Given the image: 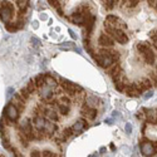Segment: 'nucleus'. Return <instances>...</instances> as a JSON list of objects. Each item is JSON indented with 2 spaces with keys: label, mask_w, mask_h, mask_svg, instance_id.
I'll return each instance as SVG.
<instances>
[{
  "label": "nucleus",
  "mask_w": 157,
  "mask_h": 157,
  "mask_svg": "<svg viewBox=\"0 0 157 157\" xmlns=\"http://www.w3.org/2000/svg\"><path fill=\"white\" fill-rule=\"evenodd\" d=\"M140 3V0H124V5L127 8H135Z\"/></svg>",
  "instance_id": "30"
},
{
  "label": "nucleus",
  "mask_w": 157,
  "mask_h": 157,
  "mask_svg": "<svg viewBox=\"0 0 157 157\" xmlns=\"http://www.w3.org/2000/svg\"><path fill=\"white\" fill-rule=\"evenodd\" d=\"M45 118L40 114H34L33 117V127L36 131H43L44 129V124H45Z\"/></svg>",
  "instance_id": "14"
},
{
  "label": "nucleus",
  "mask_w": 157,
  "mask_h": 157,
  "mask_svg": "<svg viewBox=\"0 0 157 157\" xmlns=\"http://www.w3.org/2000/svg\"><path fill=\"white\" fill-rule=\"evenodd\" d=\"M137 50L142 56L143 60H145L148 65H153L156 62V54L152 49V47L148 43H138L137 44Z\"/></svg>",
  "instance_id": "2"
},
{
  "label": "nucleus",
  "mask_w": 157,
  "mask_h": 157,
  "mask_svg": "<svg viewBox=\"0 0 157 157\" xmlns=\"http://www.w3.org/2000/svg\"><path fill=\"white\" fill-rule=\"evenodd\" d=\"M106 23L109 24V25H112V27H114V28L121 29V30H126V29H127L126 23H124L121 18L116 17V15H112V14L107 15V18H106Z\"/></svg>",
  "instance_id": "8"
},
{
  "label": "nucleus",
  "mask_w": 157,
  "mask_h": 157,
  "mask_svg": "<svg viewBox=\"0 0 157 157\" xmlns=\"http://www.w3.org/2000/svg\"><path fill=\"white\" fill-rule=\"evenodd\" d=\"M13 13H14V8L9 2H3L0 4V19H2L4 23H9Z\"/></svg>",
  "instance_id": "5"
},
{
  "label": "nucleus",
  "mask_w": 157,
  "mask_h": 157,
  "mask_svg": "<svg viewBox=\"0 0 157 157\" xmlns=\"http://www.w3.org/2000/svg\"><path fill=\"white\" fill-rule=\"evenodd\" d=\"M19 93H20V94H21V96H23V97H24L25 99H27V101H28V99L30 98V94H32V93L29 92V90H28V88H27V87H24V88H21Z\"/></svg>",
  "instance_id": "31"
},
{
  "label": "nucleus",
  "mask_w": 157,
  "mask_h": 157,
  "mask_svg": "<svg viewBox=\"0 0 157 157\" xmlns=\"http://www.w3.org/2000/svg\"><path fill=\"white\" fill-rule=\"evenodd\" d=\"M124 92L128 97H140L143 93V89L140 83H131L126 86Z\"/></svg>",
  "instance_id": "7"
},
{
  "label": "nucleus",
  "mask_w": 157,
  "mask_h": 157,
  "mask_svg": "<svg viewBox=\"0 0 157 157\" xmlns=\"http://www.w3.org/2000/svg\"><path fill=\"white\" fill-rule=\"evenodd\" d=\"M20 132H23L24 135L33 133V123H30V120L27 118L20 123Z\"/></svg>",
  "instance_id": "18"
},
{
  "label": "nucleus",
  "mask_w": 157,
  "mask_h": 157,
  "mask_svg": "<svg viewBox=\"0 0 157 157\" xmlns=\"http://www.w3.org/2000/svg\"><path fill=\"white\" fill-rule=\"evenodd\" d=\"M48 120H50V121H54V122H57L58 120H59V116H58V112H57V109H54V108H52V107H45V109H44V113H43Z\"/></svg>",
  "instance_id": "17"
},
{
  "label": "nucleus",
  "mask_w": 157,
  "mask_h": 157,
  "mask_svg": "<svg viewBox=\"0 0 157 157\" xmlns=\"http://www.w3.org/2000/svg\"><path fill=\"white\" fill-rule=\"evenodd\" d=\"M124 129H126L127 135H131V133H132V126H131V123H126V127H124Z\"/></svg>",
  "instance_id": "34"
},
{
  "label": "nucleus",
  "mask_w": 157,
  "mask_h": 157,
  "mask_svg": "<svg viewBox=\"0 0 157 157\" xmlns=\"http://www.w3.org/2000/svg\"><path fill=\"white\" fill-rule=\"evenodd\" d=\"M150 38H151V40L155 43V45L157 47V32H156V30H155V32H151Z\"/></svg>",
  "instance_id": "32"
},
{
  "label": "nucleus",
  "mask_w": 157,
  "mask_h": 157,
  "mask_svg": "<svg viewBox=\"0 0 157 157\" xmlns=\"http://www.w3.org/2000/svg\"><path fill=\"white\" fill-rule=\"evenodd\" d=\"M34 82H35V86H36V88L42 87V86L45 83V79H44V73L38 74V75L34 78Z\"/></svg>",
  "instance_id": "24"
},
{
  "label": "nucleus",
  "mask_w": 157,
  "mask_h": 157,
  "mask_svg": "<svg viewBox=\"0 0 157 157\" xmlns=\"http://www.w3.org/2000/svg\"><path fill=\"white\" fill-rule=\"evenodd\" d=\"M59 48H60L62 50H72V49H75V48H74V43H72V42L63 43V44L59 45Z\"/></svg>",
  "instance_id": "28"
},
{
  "label": "nucleus",
  "mask_w": 157,
  "mask_h": 157,
  "mask_svg": "<svg viewBox=\"0 0 157 157\" xmlns=\"http://www.w3.org/2000/svg\"><path fill=\"white\" fill-rule=\"evenodd\" d=\"M33 28H38V21H34L33 23Z\"/></svg>",
  "instance_id": "44"
},
{
  "label": "nucleus",
  "mask_w": 157,
  "mask_h": 157,
  "mask_svg": "<svg viewBox=\"0 0 157 157\" xmlns=\"http://www.w3.org/2000/svg\"><path fill=\"white\" fill-rule=\"evenodd\" d=\"M68 32H69V34H71V36H72V38H73V39H77V35H75V34H74V32H73V30H71V29H69V30H68Z\"/></svg>",
  "instance_id": "42"
},
{
  "label": "nucleus",
  "mask_w": 157,
  "mask_h": 157,
  "mask_svg": "<svg viewBox=\"0 0 157 157\" xmlns=\"http://www.w3.org/2000/svg\"><path fill=\"white\" fill-rule=\"evenodd\" d=\"M98 44L102 47H106V48H112L114 45V39L106 33H102L98 38Z\"/></svg>",
  "instance_id": "11"
},
{
  "label": "nucleus",
  "mask_w": 157,
  "mask_h": 157,
  "mask_svg": "<svg viewBox=\"0 0 157 157\" xmlns=\"http://www.w3.org/2000/svg\"><path fill=\"white\" fill-rule=\"evenodd\" d=\"M86 127H87V122H86V120H78V121H75V122L73 123V126H72L73 133H74V135L81 133Z\"/></svg>",
  "instance_id": "19"
},
{
  "label": "nucleus",
  "mask_w": 157,
  "mask_h": 157,
  "mask_svg": "<svg viewBox=\"0 0 157 157\" xmlns=\"http://www.w3.org/2000/svg\"><path fill=\"white\" fill-rule=\"evenodd\" d=\"M57 108H58L59 114H62V116H67L69 113V106H67V104H64V103L63 104H58Z\"/></svg>",
  "instance_id": "25"
},
{
  "label": "nucleus",
  "mask_w": 157,
  "mask_h": 157,
  "mask_svg": "<svg viewBox=\"0 0 157 157\" xmlns=\"http://www.w3.org/2000/svg\"><path fill=\"white\" fill-rule=\"evenodd\" d=\"M32 42L34 43V45H39V44H40V40H39V39H36V38H32Z\"/></svg>",
  "instance_id": "38"
},
{
  "label": "nucleus",
  "mask_w": 157,
  "mask_h": 157,
  "mask_svg": "<svg viewBox=\"0 0 157 157\" xmlns=\"http://www.w3.org/2000/svg\"><path fill=\"white\" fill-rule=\"evenodd\" d=\"M17 5L20 10V13H25L29 8V0H17Z\"/></svg>",
  "instance_id": "23"
},
{
  "label": "nucleus",
  "mask_w": 157,
  "mask_h": 157,
  "mask_svg": "<svg viewBox=\"0 0 157 157\" xmlns=\"http://www.w3.org/2000/svg\"><path fill=\"white\" fill-rule=\"evenodd\" d=\"M5 116H6V118L10 121V122H17L19 120V109L15 107V104L14 103H9L8 106L5 107V111H4Z\"/></svg>",
  "instance_id": "6"
},
{
  "label": "nucleus",
  "mask_w": 157,
  "mask_h": 157,
  "mask_svg": "<svg viewBox=\"0 0 157 157\" xmlns=\"http://www.w3.org/2000/svg\"><path fill=\"white\" fill-rule=\"evenodd\" d=\"M101 152H106V147H102L101 148Z\"/></svg>",
  "instance_id": "47"
},
{
  "label": "nucleus",
  "mask_w": 157,
  "mask_h": 157,
  "mask_svg": "<svg viewBox=\"0 0 157 157\" xmlns=\"http://www.w3.org/2000/svg\"><path fill=\"white\" fill-rule=\"evenodd\" d=\"M30 156H42V155H40V152H39V151H33L30 153Z\"/></svg>",
  "instance_id": "40"
},
{
  "label": "nucleus",
  "mask_w": 157,
  "mask_h": 157,
  "mask_svg": "<svg viewBox=\"0 0 157 157\" xmlns=\"http://www.w3.org/2000/svg\"><path fill=\"white\" fill-rule=\"evenodd\" d=\"M42 156H45V157H53V156H57V155L53 153V152H50V151H44V152H42Z\"/></svg>",
  "instance_id": "35"
},
{
  "label": "nucleus",
  "mask_w": 157,
  "mask_h": 157,
  "mask_svg": "<svg viewBox=\"0 0 157 157\" xmlns=\"http://www.w3.org/2000/svg\"><path fill=\"white\" fill-rule=\"evenodd\" d=\"M147 2L150 3V5H151V6H155V5L157 4V0H147Z\"/></svg>",
  "instance_id": "39"
},
{
  "label": "nucleus",
  "mask_w": 157,
  "mask_h": 157,
  "mask_svg": "<svg viewBox=\"0 0 157 157\" xmlns=\"http://www.w3.org/2000/svg\"><path fill=\"white\" fill-rule=\"evenodd\" d=\"M57 129H58V126L54 123V121H50V120H48L47 118V121H45V124H44V129H43V132L45 133V135H48V136H53L56 132H57Z\"/></svg>",
  "instance_id": "13"
},
{
  "label": "nucleus",
  "mask_w": 157,
  "mask_h": 157,
  "mask_svg": "<svg viewBox=\"0 0 157 157\" xmlns=\"http://www.w3.org/2000/svg\"><path fill=\"white\" fill-rule=\"evenodd\" d=\"M156 111H157V109H156Z\"/></svg>",
  "instance_id": "50"
},
{
  "label": "nucleus",
  "mask_w": 157,
  "mask_h": 157,
  "mask_svg": "<svg viewBox=\"0 0 157 157\" xmlns=\"http://www.w3.org/2000/svg\"><path fill=\"white\" fill-rule=\"evenodd\" d=\"M108 69V74H109V77L111 78H114L116 75H118L120 73H122L123 71H122V67L120 64H112L109 68H107Z\"/></svg>",
  "instance_id": "20"
},
{
  "label": "nucleus",
  "mask_w": 157,
  "mask_h": 157,
  "mask_svg": "<svg viewBox=\"0 0 157 157\" xmlns=\"http://www.w3.org/2000/svg\"><path fill=\"white\" fill-rule=\"evenodd\" d=\"M60 86L62 88L65 90L67 93H69V96L72 97H75L79 92H82L83 88L81 86H78L71 81H67V79H63V78H60Z\"/></svg>",
  "instance_id": "4"
},
{
  "label": "nucleus",
  "mask_w": 157,
  "mask_h": 157,
  "mask_svg": "<svg viewBox=\"0 0 157 157\" xmlns=\"http://www.w3.org/2000/svg\"><path fill=\"white\" fill-rule=\"evenodd\" d=\"M142 111L145 112V118H146V121L148 123H153V124L157 123V111L156 109H152V108L146 109V108H143Z\"/></svg>",
  "instance_id": "16"
},
{
  "label": "nucleus",
  "mask_w": 157,
  "mask_h": 157,
  "mask_svg": "<svg viewBox=\"0 0 157 157\" xmlns=\"http://www.w3.org/2000/svg\"><path fill=\"white\" fill-rule=\"evenodd\" d=\"M104 30L107 34H109L116 42H118L120 44H127L128 42V35L124 34V30H121L118 28H114L112 25L104 23Z\"/></svg>",
  "instance_id": "3"
},
{
  "label": "nucleus",
  "mask_w": 157,
  "mask_h": 157,
  "mask_svg": "<svg viewBox=\"0 0 157 157\" xmlns=\"http://www.w3.org/2000/svg\"><path fill=\"white\" fill-rule=\"evenodd\" d=\"M25 99L20 93H15L14 94V97H13V99H11V102L15 104V107L19 109V112H21V111H24V108H25Z\"/></svg>",
  "instance_id": "15"
},
{
  "label": "nucleus",
  "mask_w": 157,
  "mask_h": 157,
  "mask_svg": "<svg viewBox=\"0 0 157 157\" xmlns=\"http://www.w3.org/2000/svg\"><path fill=\"white\" fill-rule=\"evenodd\" d=\"M25 87L28 88V90H29V92H30L32 94L35 92V89H36V86H35V82H34V79H30V81L28 82V84L25 86Z\"/></svg>",
  "instance_id": "29"
},
{
  "label": "nucleus",
  "mask_w": 157,
  "mask_h": 157,
  "mask_svg": "<svg viewBox=\"0 0 157 157\" xmlns=\"http://www.w3.org/2000/svg\"><path fill=\"white\" fill-rule=\"evenodd\" d=\"M112 49H101L99 53L97 56H93V58L96 59L97 64L102 68H109L112 64H114V58H113V54H112Z\"/></svg>",
  "instance_id": "1"
},
{
  "label": "nucleus",
  "mask_w": 157,
  "mask_h": 157,
  "mask_svg": "<svg viewBox=\"0 0 157 157\" xmlns=\"http://www.w3.org/2000/svg\"><path fill=\"white\" fill-rule=\"evenodd\" d=\"M151 78L153 81V84L157 87V73H151Z\"/></svg>",
  "instance_id": "37"
},
{
  "label": "nucleus",
  "mask_w": 157,
  "mask_h": 157,
  "mask_svg": "<svg viewBox=\"0 0 157 157\" xmlns=\"http://www.w3.org/2000/svg\"><path fill=\"white\" fill-rule=\"evenodd\" d=\"M157 152V147L151 141H143L141 143V153L143 156H153Z\"/></svg>",
  "instance_id": "10"
},
{
  "label": "nucleus",
  "mask_w": 157,
  "mask_h": 157,
  "mask_svg": "<svg viewBox=\"0 0 157 157\" xmlns=\"http://www.w3.org/2000/svg\"><path fill=\"white\" fill-rule=\"evenodd\" d=\"M155 9H156V10H157V4H156V5H155Z\"/></svg>",
  "instance_id": "49"
},
{
  "label": "nucleus",
  "mask_w": 157,
  "mask_h": 157,
  "mask_svg": "<svg viewBox=\"0 0 157 157\" xmlns=\"http://www.w3.org/2000/svg\"><path fill=\"white\" fill-rule=\"evenodd\" d=\"M152 96H153V92H152V90H150V89H148L147 92H146V94L143 96V98H145V99H148V98H151Z\"/></svg>",
  "instance_id": "36"
},
{
  "label": "nucleus",
  "mask_w": 157,
  "mask_h": 157,
  "mask_svg": "<svg viewBox=\"0 0 157 157\" xmlns=\"http://www.w3.org/2000/svg\"><path fill=\"white\" fill-rule=\"evenodd\" d=\"M82 114L84 117H87L88 120H94L97 117V114H98V112L94 107H90V106H88V104H84V106L82 107Z\"/></svg>",
  "instance_id": "12"
},
{
  "label": "nucleus",
  "mask_w": 157,
  "mask_h": 157,
  "mask_svg": "<svg viewBox=\"0 0 157 157\" xmlns=\"http://www.w3.org/2000/svg\"><path fill=\"white\" fill-rule=\"evenodd\" d=\"M106 123H112V120H106Z\"/></svg>",
  "instance_id": "48"
},
{
  "label": "nucleus",
  "mask_w": 157,
  "mask_h": 157,
  "mask_svg": "<svg viewBox=\"0 0 157 157\" xmlns=\"http://www.w3.org/2000/svg\"><path fill=\"white\" fill-rule=\"evenodd\" d=\"M111 150H112V151H114V150H116V147H114L113 143H111Z\"/></svg>",
  "instance_id": "46"
},
{
  "label": "nucleus",
  "mask_w": 157,
  "mask_h": 157,
  "mask_svg": "<svg viewBox=\"0 0 157 157\" xmlns=\"http://www.w3.org/2000/svg\"><path fill=\"white\" fill-rule=\"evenodd\" d=\"M5 28H6V30H9V32H17V30H19V29H21L23 28V24L20 23V21H15V23H5Z\"/></svg>",
  "instance_id": "21"
},
{
  "label": "nucleus",
  "mask_w": 157,
  "mask_h": 157,
  "mask_svg": "<svg viewBox=\"0 0 157 157\" xmlns=\"http://www.w3.org/2000/svg\"><path fill=\"white\" fill-rule=\"evenodd\" d=\"M48 3L54 9H57V11L59 13V15H63V11H62V8H60V4H59L58 0H48Z\"/></svg>",
  "instance_id": "27"
},
{
  "label": "nucleus",
  "mask_w": 157,
  "mask_h": 157,
  "mask_svg": "<svg viewBox=\"0 0 157 157\" xmlns=\"http://www.w3.org/2000/svg\"><path fill=\"white\" fill-rule=\"evenodd\" d=\"M40 19H42V20H47V19H48V17H47V15L44 14V13H43V14H40Z\"/></svg>",
  "instance_id": "43"
},
{
  "label": "nucleus",
  "mask_w": 157,
  "mask_h": 157,
  "mask_svg": "<svg viewBox=\"0 0 157 157\" xmlns=\"http://www.w3.org/2000/svg\"><path fill=\"white\" fill-rule=\"evenodd\" d=\"M44 79H45V83H47L48 86L53 87V88H57V87L59 86L56 78H53V77H52V75H49V74H44Z\"/></svg>",
  "instance_id": "22"
},
{
  "label": "nucleus",
  "mask_w": 157,
  "mask_h": 157,
  "mask_svg": "<svg viewBox=\"0 0 157 157\" xmlns=\"http://www.w3.org/2000/svg\"><path fill=\"white\" fill-rule=\"evenodd\" d=\"M141 84V87H142V89H143V92H146V90H148L150 88H151V81L148 79V78H143L142 79V82L140 83Z\"/></svg>",
  "instance_id": "26"
},
{
  "label": "nucleus",
  "mask_w": 157,
  "mask_h": 157,
  "mask_svg": "<svg viewBox=\"0 0 157 157\" xmlns=\"http://www.w3.org/2000/svg\"><path fill=\"white\" fill-rule=\"evenodd\" d=\"M60 101H62L64 104H67V106H69V104H71V99H69L68 97H65V96H62V97H60Z\"/></svg>",
  "instance_id": "33"
},
{
  "label": "nucleus",
  "mask_w": 157,
  "mask_h": 157,
  "mask_svg": "<svg viewBox=\"0 0 157 157\" xmlns=\"http://www.w3.org/2000/svg\"><path fill=\"white\" fill-rule=\"evenodd\" d=\"M118 114H120V112H117V111H114V112H113V117H116V116H118Z\"/></svg>",
  "instance_id": "45"
},
{
  "label": "nucleus",
  "mask_w": 157,
  "mask_h": 157,
  "mask_svg": "<svg viewBox=\"0 0 157 157\" xmlns=\"http://www.w3.org/2000/svg\"><path fill=\"white\" fill-rule=\"evenodd\" d=\"M137 118L138 120H143V118H145V116H143V113L140 112V113H137Z\"/></svg>",
  "instance_id": "41"
},
{
  "label": "nucleus",
  "mask_w": 157,
  "mask_h": 157,
  "mask_svg": "<svg viewBox=\"0 0 157 157\" xmlns=\"http://www.w3.org/2000/svg\"><path fill=\"white\" fill-rule=\"evenodd\" d=\"M39 96L40 98L44 101V102H48L53 98V94H54V90H53V87L48 86L47 83H44L42 87H39Z\"/></svg>",
  "instance_id": "9"
}]
</instances>
